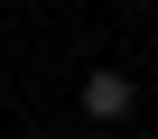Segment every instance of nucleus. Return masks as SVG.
Here are the masks:
<instances>
[{
  "label": "nucleus",
  "instance_id": "obj_1",
  "mask_svg": "<svg viewBox=\"0 0 158 139\" xmlns=\"http://www.w3.org/2000/svg\"><path fill=\"white\" fill-rule=\"evenodd\" d=\"M130 102H139V84H130V74H84V111H93V121H121Z\"/></svg>",
  "mask_w": 158,
  "mask_h": 139
}]
</instances>
